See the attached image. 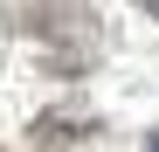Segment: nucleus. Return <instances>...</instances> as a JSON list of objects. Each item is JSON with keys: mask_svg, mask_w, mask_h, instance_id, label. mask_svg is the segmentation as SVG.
<instances>
[{"mask_svg": "<svg viewBox=\"0 0 159 152\" xmlns=\"http://www.w3.org/2000/svg\"><path fill=\"white\" fill-rule=\"evenodd\" d=\"M14 35H28L42 48L48 76H90L104 56V21L83 0H21L14 7Z\"/></svg>", "mask_w": 159, "mask_h": 152, "instance_id": "f257e3e1", "label": "nucleus"}, {"mask_svg": "<svg viewBox=\"0 0 159 152\" xmlns=\"http://www.w3.org/2000/svg\"><path fill=\"white\" fill-rule=\"evenodd\" d=\"M83 138H97V118H90V111H69V104L42 111V118L28 124V145H35V152H69V145H83Z\"/></svg>", "mask_w": 159, "mask_h": 152, "instance_id": "f03ea898", "label": "nucleus"}, {"mask_svg": "<svg viewBox=\"0 0 159 152\" xmlns=\"http://www.w3.org/2000/svg\"><path fill=\"white\" fill-rule=\"evenodd\" d=\"M131 7H145V14H152V21H159V0H131Z\"/></svg>", "mask_w": 159, "mask_h": 152, "instance_id": "7ed1b4c3", "label": "nucleus"}, {"mask_svg": "<svg viewBox=\"0 0 159 152\" xmlns=\"http://www.w3.org/2000/svg\"><path fill=\"white\" fill-rule=\"evenodd\" d=\"M145 152H159V132H145Z\"/></svg>", "mask_w": 159, "mask_h": 152, "instance_id": "20e7f679", "label": "nucleus"}]
</instances>
